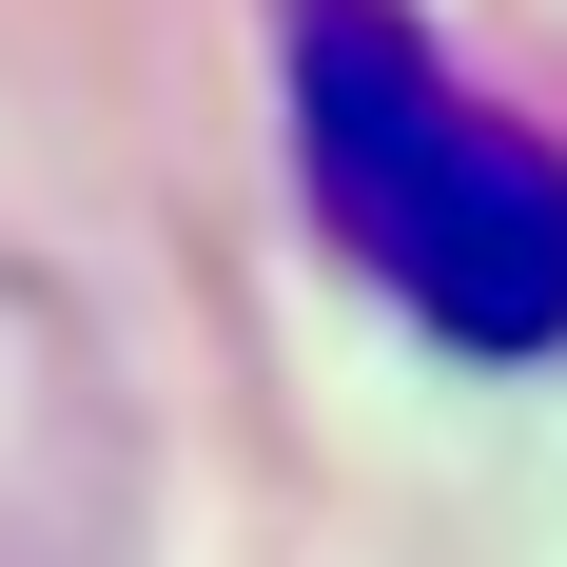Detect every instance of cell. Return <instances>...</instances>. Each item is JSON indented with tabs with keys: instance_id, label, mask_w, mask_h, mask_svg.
I'll list each match as a JSON object with an SVG mask.
<instances>
[{
	"instance_id": "obj_1",
	"label": "cell",
	"mask_w": 567,
	"mask_h": 567,
	"mask_svg": "<svg viewBox=\"0 0 567 567\" xmlns=\"http://www.w3.org/2000/svg\"><path fill=\"white\" fill-rule=\"evenodd\" d=\"M275 99H293V196L431 352L528 372L567 352V137L489 117L411 0H275Z\"/></svg>"
}]
</instances>
